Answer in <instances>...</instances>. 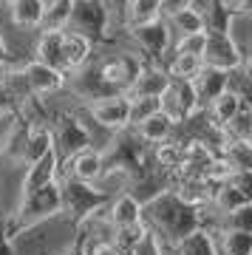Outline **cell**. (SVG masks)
Listing matches in <instances>:
<instances>
[{"mask_svg":"<svg viewBox=\"0 0 252 255\" xmlns=\"http://www.w3.org/2000/svg\"><path fill=\"white\" fill-rule=\"evenodd\" d=\"M48 150H54V139H51V128L48 125H28V136L26 145H23V153H20V164L28 167L31 162H37L40 156H45Z\"/></svg>","mask_w":252,"mask_h":255,"instance_id":"21","label":"cell"},{"mask_svg":"<svg viewBox=\"0 0 252 255\" xmlns=\"http://www.w3.org/2000/svg\"><path fill=\"white\" fill-rule=\"evenodd\" d=\"M105 170V159H102V150H80L77 156L60 162V179H74V182L82 184H94Z\"/></svg>","mask_w":252,"mask_h":255,"instance_id":"10","label":"cell"},{"mask_svg":"<svg viewBox=\"0 0 252 255\" xmlns=\"http://www.w3.org/2000/svg\"><path fill=\"white\" fill-rule=\"evenodd\" d=\"M142 221L147 230H153L164 247H176L196 230L204 227V216L198 210L187 207L173 190L156 193L153 199L142 204Z\"/></svg>","mask_w":252,"mask_h":255,"instance_id":"1","label":"cell"},{"mask_svg":"<svg viewBox=\"0 0 252 255\" xmlns=\"http://www.w3.org/2000/svg\"><path fill=\"white\" fill-rule=\"evenodd\" d=\"M85 108H88L91 119H94L102 130L114 133V136L130 128L127 125V111H130V97H127V94H114V97L91 102Z\"/></svg>","mask_w":252,"mask_h":255,"instance_id":"6","label":"cell"},{"mask_svg":"<svg viewBox=\"0 0 252 255\" xmlns=\"http://www.w3.org/2000/svg\"><path fill=\"white\" fill-rule=\"evenodd\" d=\"M167 88H170V77L164 74L162 65L144 63L142 71L136 74L133 85L127 88V97H153V100H159Z\"/></svg>","mask_w":252,"mask_h":255,"instance_id":"14","label":"cell"},{"mask_svg":"<svg viewBox=\"0 0 252 255\" xmlns=\"http://www.w3.org/2000/svg\"><path fill=\"white\" fill-rule=\"evenodd\" d=\"M159 6H162V0H130V3H127V14H125L122 31L147 26V23H153V20H162Z\"/></svg>","mask_w":252,"mask_h":255,"instance_id":"24","label":"cell"},{"mask_svg":"<svg viewBox=\"0 0 252 255\" xmlns=\"http://www.w3.org/2000/svg\"><path fill=\"white\" fill-rule=\"evenodd\" d=\"M159 111H162V105H159V100H153V97H130L127 125L136 128L139 122H144L147 117H153V114H159Z\"/></svg>","mask_w":252,"mask_h":255,"instance_id":"30","label":"cell"},{"mask_svg":"<svg viewBox=\"0 0 252 255\" xmlns=\"http://www.w3.org/2000/svg\"><path fill=\"white\" fill-rule=\"evenodd\" d=\"M57 179H60V156H57V150H48L45 156H40L37 162H31L26 167L17 199H26V196H31L34 190H40L45 184H54Z\"/></svg>","mask_w":252,"mask_h":255,"instance_id":"11","label":"cell"},{"mask_svg":"<svg viewBox=\"0 0 252 255\" xmlns=\"http://www.w3.org/2000/svg\"><path fill=\"white\" fill-rule=\"evenodd\" d=\"M247 63V57H241V51L235 48V43L227 34H207L204 51H201V65L204 68H216V71H235L238 65Z\"/></svg>","mask_w":252,"mask_h":255,"instance_id":"9","label":"cell"},{"mask_svg":"<svg viewBox=\"0 0 252 255\" xmlns=\"http://www.w3.org/2000/svg\"><path fill=\"white\" fill-rule=\"evenodd\" d=\"M127 37L133 43L136 54L142 57L144 63H153V65H162L164 54L173 46V34L164 20H153V23L139 26V28H127Z\"/></svg>","mask_w":252,"mask_h":255,"instance_id":"5","label":"cell"},{"mask_svg":"<svg viewBox=\"0 0 252 255\" xmlns=\"http://www.w3.org/2000/svg\"><path fill=\"white\" fill-rule=\"evenodd\" d=\"M244 105H250V102L241 100V97L233 94V91H224L221 97H216V100L204 108V114H207V119H210V125L213 128H227Z\"/></svg>","mask_w":252,"mask_h":255,"instance_id":"18","label":"cell"},{"mask_svg":"<svg viewBox=\"0 0 252 255\" xmlns=\"http://www.w3.org/2000/svg\"><path fill=\"white\" fill-rule=\"evenodd\" d=\"M159 105H162V114L176 128L184 125L196 111H201L198 108V100H196V91H193L190 82H170V88L159 97Z\"/></svg>","mask_w":252,"mask_h":255,"instance_id":"7","label":"cell"},{"mask_svg":"<svg viewBox=\"0 0 252 255\" xmlns=\"http://www.w3.org/2000/svg\"><path fill=\"white\" fill-rule=\"evenodd\" d=\"M221 227H230V230H244V233H252V204L250 207H241L224 216V224Z\"/></svg>","mask_w":252,"mask_h":255,"instance_id":"33","label":"cell"},{"mask_svg":"<svg viewBox=\"0 0 252 255\" xmlns=\"http://www.w3.org/2000/svg\"><path fill=\"white\" fill-rule=\"evenodd\" d=\"M105 216H108L111 230L136 227V224H142V204H139L130 193H119V196L108 199V204H105Z\"/></svg>","mask_w":252,"mask_h":255,"instance_id":"13","label":"cell"},{"mask_svg":"<svg viewBox=\"0 0 252 255\" xmlns=\"http://www.w3.org/2000/svg\"><path fill=\"white\" fill-rule=\"evenodd\" d=\"M6 54H9V46H6V37H3V31H0V60H3Z\"/></svg>","mask_w":252,"mask_h":255,"instance_id":"37","label":"cell"},{"mask_svg":"<svg viewBox=\"0 0 252 255\" xmlns=\"http://www.w3.org/2000/svg\"><path fill=\"white\" fill-rule=\"evenodd\" d=\"M130 184H133V176L127 173L125 167H105L102 176L94 182V187H97L105 199H114V196H119V193L130 190Z\"/></svg>","mask_w":252,"mask_h":255,"instance_id":"23","label":"cell"},{"mask_svg":"<svg viewBox=\"0 0 252 255\" xmlns=\"http://www.w3.org/2000/svg\"><path fill=\"white\" fill-rule=\"evenodd\" d=\"M176 255H218L216 253V244H213V236H210V230H196L193 236H187L184 241L173 247Z\"/></svg>","mask_w":252,"mask_h":255,"instance_id":"27","label":"cell"},{"mask_svg":"<svg viewBox=\"0 0 252 255\" xmlns=\"http://www.w3.org/2000/svg\"><path fill=\"white\" fill-rule=\"evenodd\" d=\"M48 128H51V139H54V150L60 156V162L91 147V139L85 133V128H82L80 117L74 114V108H63L51 114V125Z\"/></svg>","mask_w":252,"mask_h":255,"instance_id":"4","label":"cell"},{"mask_svg":"<svg viewBox=\"0 0 252 255\" xmlns=\"http://www.w3.org/2000/svg\"><path fill=\"white\" fill-rule=\"evenodd\" d=\"M193 6H196V0H162L159 14H162V20H167V17H173V14L184 11V9H193Z\"/></svg>","mask_w":252,"mask_h":255,"instance_id":"35","label":"cell"},{"mask_svg":"<svg viewBox=\"0 0 252 255\" xmlns=\"http://www.w3.org/2000/svg\"><path fill=\"white\" fill-rule=\"evenodd\" d=\"M190 85H193V91H196L198 108H207L216 97H221V94L227 91V74L216 71V68H201L198 77L190 82Z\"/></svg>","mask_w":252,"mask_h":255,"instance_id":"17","label":"cell"},{"mask_svg":"<svg viewBox=\"0 0 252 255\" xmlns=\"http://www.w3.org/2000/svg\"><path fill=\"white\" fill-rule=\"evenodd\" d=\"M204 43H207V34H204V31H198V34H184V37H176V40H173L170 51H176V54H190V57H201Z\"/></svg>","mask_w":252,"mask_h":255,"instance_id":"32","label":"cell"},{"mask_svg":"<svg viewBox=\"0 0 252 255\" xmlns=\"http://www.w3.org/2000/svg\"><path fill=\"white\" fill-rule=\"evenodd\" d=\"M213 236L218 255H252V233L230 227H204Z\"/></svg>","mask_w":252,"mask_h":255,"instance_id":"15","label":"cell"},{"mask_svg":"<svg viewBox=\"0 0 252 255\" xmlns=\"http://www.w3.org/2000/svg\"><path fill=\"white\" fill-rule=\"evenodd\" d=\"M105 3V9H108V14H111V23L114 26H125V14H127V3L130 0H102Z\"/></svg>","mask_w":252,"mask_h":255,"instance_id":"34","label":"cell"},{"mask_svg":"<svg viewBox=\"0 0 252 255\" xmlns=\"http://www.w3.org/2000/svg\"><path fill=\"white\" fill-rule=\"evenodd\" d=\"M125 255H167V253H164V244L159 241V236H156L153 230L144 227V233L139 236V241H136Z\"/></svg>","mask_w":252,"mask_h":255,"instance_id":"31","label":"cell"},{"mask_svg":"<svg viewBox=\"0 0 252 255\" xmlns=\"http://www.w3.org/2000/svg\"><path fill=\"white\" fill-rule=\"evenodd\" d=\"M162 68H164V74L170 77V82H193L204 65H201V57H190V54H176V51H167V54H164V60H162Z\"/></svg>","mask_w":252,"mask_h":255,"instance_id":"19","label":"cell"},{"mask_svg":"<svg viewBox=\"0 0 252 255\" xmlns=\"http://www.w3.org/2000/svg\"><path fill=\"white\" fill-rule=\"evenodd\" d=\"M9 17L23 31H37L40 17H43V6H40V0H9Z\"/></svg>","mask_w":252,"mask_h":255,"instance_id":"22","label":"cell"},{"mask_svg":"<svg viewBox=\"0 0 252 255\" xmlns=\"http://www.w3.org/2000/svg\"><path fill=\"white\" fill-rule=\"evenodd\" d=\"M201 17H204V34H227L233 14L221 6V0H210L201 9Z\"/></svg>","mask_w":252,"mask_h":255,"instance_id":"28","label":"cell"},{"mask_svg":"<svg viewBox=\"0 0 252 255\" xmlns=\"http://www.w3.org/2000/svg\"><path fill=\"white\" fill-rule=\"evenodd\" d=\"M60 255H82V253H80V247H77V244H71V247H65Z\"/></svg>","mask_w":252,"mask_h":255,"instance_id":"38","label":"cell"},{"mask_svg":"<svg viewBox=\"0 0 252 255\" xmlns=\"http://www.w3.org/2000/svg\"><path fill=\"white\" fill-rule=\"evenodd\" d=\"M68 28L77 34L88 37L91 43H111L114 40V23L102 0H71V17Z\"/></svg>","mask_w":252,"mask_h":255,"instance_id":"2","label":"cell"},{"mask_svg":"<svg viewBox=\"0 0 252 255\" xmlns=\"http://www.w3.org/2000/svg\"><path fill=\"white\" fill-rule=\"evenodd\" d=\"M51 3H57V0H40V6H43V9H45V6H51Z\"/></svg>","mask_w":252,"mask_h":255,"instance_id":"39","label":"cell"},{"mask_svg":"<svg viewBox=\"0 0 252 255\" xmlns=\"http://www.w3.org/2000/svg\"><path fill=\"white\" fill-rule=\"evenodd\" d=\"M167 28H170L173 37H184V34H198V31H204V17H201V11L193 6V9H184L179 14H173V17L164 20Z\"/></svg>","mask_w":252,"mask_h":255,"instance_id":"25","label":"cell"},{"mask_svg":"<svg viewBox=\"0 0 252 255\" xmlns=\"http://www.w3.org/2000/svg\"><path fill=\"white\" fill-rule=\"evenodd\" d=\"M0 255H14V241L9 238V230H6V216L0 213Z\"/></svg>","mask_w":252,"mask_h":255,"instance_id":"36","label":"cell"},{"mask_svg":"<svg viewBox=\"0 0 252 255\" xmlns=\"http://www.w3.org/2000/svg\"><path fill=\"white\" fill-rule=\"evenodd\" d=\"M68 17H71V0H57V3L43 9L37 31H65L68 28Z\"/></svg>","mask_w":252,"mask_h":255,"instance_id":"26","label":"cell"},{"mask_svg":"<svg viewBox=\"0 0 252 255\" xmlns=\"http://www.w3.org/2000/svg\"><path fill=\"white\" fill-rule=\"evenodd\" d=\"M91 60H94V43H91L88 37L65 28L63 31V71H65V77L80 71L82 65H88Z\"/></svg>","mask_w":252,"mask_h":255,"instance_id":"12","label":"cell"},{"mask_svg":"<svg viewBox=\"0 0 252 255\" xmlns=\"http://www.w3.org/2000/svg\"><path fill=\"white\" fill-rule=\"evenodd\" d=\"M23 77H26V85H28V91H31V97H37V100L54 97V94L65 91V85H68V77L63 71L40 63L34 57L23 65Z\"/></svg>","mask_w":252,"mask_h":255,"instance_id":"8","label":"cell"},{"mask_svg":"<svg viewBox=\"0 0 252 255\" xmlns=\"http://www.w3.org/2000/svg\"><path fill=\"white\" fill-rule=\"evenodd\" d=\"M221 130H224V136L230 139V142H252V111H250V105H244V108L235 114L233 122L227 128H221Z\"/></svg>","mask_w":252,"mask_h":255,"instance_id":"29","label":"cell"},{"mask_svg":"<svg viewBox=\"0 0 252 255\" xmlns=\"http://www.w3.org/2000/svg\"><path fill=\"white\" fill-rule=\"evenodd\" d=\"M57 182H60V216L71 224H80L85 216L108 204V199L94 184H82L74 179H57Z\"/></svg>","mask_w":252,"mask_h":255,"instance_id":"3","label":"cell"},{"mask_svg":"<svg viewBox=\"0 0 252 255\" xmlns=\"http://www.w3.org/2000/svg\"><path fill=\"white\" fill-rule=\"evenodd\" d=\"M0 3H9V0H0Z\"/></svg>","mask_w":252,"mask_h":255,"instance_id":"40","label":"cell"},{"mask_svg":"<svg viewBox=\"0 0 252 255\" xmlns=\"http://www.w3.org/2000/svg\"><path fill=\"white\" fill-rule=\"evenodd\" d=\"M130 130L136 133V139H139L144 147H156V145H162V142L176 136V125L164 117L162 111L153 114V117H147L144 122H139V125L130 128Z\"/></svg>","mask_w":252,"mask_h":255,"instance_id":"16","label":"cell"},{"mask_svg":"<svg viewBox=\"0 0 252 255\" xmlns=\"http://www.w3.org/2000/svg\"><path fill=\"white\" fill-rule=\"evenodd\" d=\"M34 60L51 65L57 71H63V31H37Z\"/></svg>","mask_w":252,"mask_h":255,"instance_id":"20","label":"cell"}]
</instances>
